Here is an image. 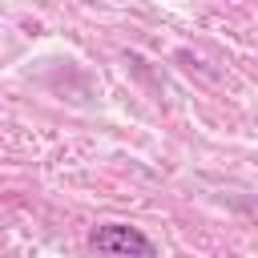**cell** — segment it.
Segmentation results:
<instances>
[{"label":"cell","mask_w":258,"mask_h":258,"mask_svg":"<svg viewBox=\"0 0 258 258\" xmlns=\"http://www.w3.org/2000/svg\"><path fill=\"white\" fill-rule=\"evenodd\" d=\"M93 250L97 254H117V258H157V246L149 234H141L137 226H125V222H105L89 234Z\"/></svg>","instance_id":"6da1fadb"}]
</instances>
